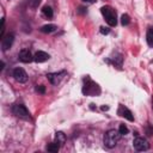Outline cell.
Wrapping results in <instances>:
<instances>
[{"label": "cell", "instance_id": "5b68a950", "mask_svg": "<svg viewBox=\"0 0 153 153\" xmlns=\"http://www.w3.org/2000/svg\"><path fill=\"white\" fill-rule=\"evenodd\" d=\"M12 112L14 116L17 117H22V118H27L30 116L29 110L23 105V104H14L12 106Z\"/></svg>", "mask_w": 153, "mask_h": 153}, {"label": "cell", "instance_id": "3957f363", "mask_svg": "<svg viewBox=\"0 0 153 153\" xmlns=\"http://www.w3.org/2000/svg\"><path fill=\"white\" fill-rule=\"evenodd\" d=\"M100 12L110 26H115L117 24V17H116V12L114 8H111L110 6H103L100 8Z\"/></svg>", "mask_w": 153, "mask_h": 153}, {"label": "cell", "instance_id": "d6986e66", "mask_svg": "<svg viewBox=\"0 0 153 153\" xmlns=\"http://www.w3.org/2000/svg\"><path fill=\"white\" fill-rule=\"evenodd\" d=\"M39 2H41V0H29V5L32 8H36L39 5Z\"/></svg>", "mask_w": 153, "mask_h": 153}, {"label": "cell", "instance_id": "7c38bea8", "mask_svg": "<svg viewBox=\"0 0 153 153\" xmlns=\"http://www.w3.org/2000/svg\"><path fill=\"white\" fill-rule=\"evenodd\" d=\"M60 145H61V143H59L57 141L51 142V143H49V145L47 146V151H48V152H51V153H56V152L60 149Z\"/></svg>", "mask_w": 153, "mask_h": 153}, {"label": "cell", "instance_id": "8992f818", "mask_svg": "<svg viewBox=\"0 0 153 153\" xmlns=\"http://www.w3.org/2000/svg\"><path fill=\"white\" fill-rule=\"evenodd\" d=\"M12 74H13V78H14L18 82H26V81H27V74H26V72H25L23 68H20V67L14 68Z\"/></svg>", "mask_w": 153, "mask_h": 153}, {"label": "cell", "instance_id": "e0dca14e", "mask_svg": "<svg viewBox=\"0 0 153 153\" xmlns=\"http://www.w3.org/2000/svg\"><path fill=\"white\" fill-rule=\"evenodd\" d=\"M129 22H130V19H129V16H128V14H123V16L121 17V23H122V25H128Z\"/></svg>", "mask_w": 153, "mask_h": 153}, {"label": "cell", "instance_id": "6da1fadb", "mask_svg": "<svg viewBox=\"0 0 153 153\" xmlns=\"http://www.w3.org/2000/svg\"><path fill=\"white\" fill-rule=\"evenodd\" d=\"M121 139V133L116 129H110L108 130L105 134H104V137H103V142H104V146L108 147V148H112L117 145V142L120 141Z\"/></svg>", "mask_w": 153, "mask_h": 153}, {"label": "cell", "instance_id": "2e32d148", "mask_svg": "<svg viewBox=\"0 0 153 153\" xmlns=\"http://www.w3.org/2000/svg\"><path fill=\"white\" fill-rule=\"evenodd\" d=\"M55 139H56V141H57L59 143H63V142H65V140H66V136H65V134H63V133L57 131V133H56V135H55Z\"/></svg>", "mask_w": 153, "mask_h": 153}, {"label": "cell", "instance_id": "8fae6325", "mask_svg": "<svg viewBox=\"0 0 153 153\" xmlns=\"http://www.w3.org/2000/svg\"><path fill=\"white\" fill-rule=\"evenodd\" d=\"M49 54H47L45 51H42V50H39V51H37L35 55H33V60L37 62V63H42V62H45V61H48L49 60Z\"/></svg>", "mask_w": 153, "mask_h": 153}, {"label": "cell", "instance_id": "44dd1931", "mask_svg": "<svg viewBox=\"0 0 153 153\" xmlns=\"http://www.w3.org/2000/svg\"><path fill=\"white\" fill-rule=\"evenodd\" d=\"M37 91H39L41 93H44V91H45V90H44V86H43V85L38 86V87H37Z\"/></svg>", "mask_w": 153, "mask_h": 153}, {"label": "cell", "instance_id": "ffe728a7", "mask_svg": "<svg viewBox=\"0 0 153 153\" xmlns=\"http://www.w3.org/2000/svg\"><path fill=\"white\" fill-rule=\"evenodd\" d=\"M100 32H102L103 35H106V33L110 32V29H109V27H105V26H102V27H100Z\"/></svg>", "mask_w": 153, "mask_h": 153}, {"label": "cell", "instance_id": "7a4b0ae2", "mask_svg": "<svg viewBox=\"0 0 153 153\" xmlns=\"http://www.w3.org/2000/svg\"><path fill=\"white\" fill-rule=\"evenodd\" d=\"M82 93L85 96H98L100 93V88H99L98 84H96L93 80H91L88 76H86L84 79Z\"/></svg>", "mask_w": 153, "mask_h": 153}, {"label": "cell", "instance_id": "4fadbf2b", "mask_svg": "<svg viewBox=\"0 0 153 153\" xmlns=\"http://www.w3.org/2000/svg\"><path fill=\"white\" fill-rule=\"evenodd\" d=\"M56 30V25L54 24H48V25H43L41 27V31L44 32V33H50V32H54Z\"/></svg>", "mask_w": 153, "mask_h": 153}, {"label": "cell", "instance_id": "9a60e30c", "mask_svg": "<svg viewBox=\"0 0 153 153\" xmlns=\"http://www.w3.org/2000/svg\"><path fill=\"white\" fill-rule=\"evenodd\" d=\"M42 12H43V14H44L47 18H51V17H53V10H51L50 6H44V7L42 8Z\"/></svg>", "mask_w": 153, "mask_h": 153}, {"label": "cell", "instance_id": "ba28073f", "mask_svg": "<svg viewBox=\"0 0 153 153\" xmlns=\"http://www.w3.org/2000/svg\"><path fill=\"white\" fill-rule=\"evenodd\" d=\"M117 114H118L120 116H122V117L127 118V120H128V121H130V122H133V121H134V116H133L131 111H130L127 106H124V105H122V104L118 106Z\"/></svg>", "mask_w": 153, "mask_h": 153}, {"label": "cell", "instance_id": "7402d4cb", "mask_svg": "<svg viewBox=\"0 0 153 153\" xmlns=\"http://www.w3.org/2000/svg\"><path fill=\"white\" fill-rule=\"evenodd\" d=\"M84 2H90V4H92V2H94V0H82Z\"/></svg>", "mask_w": 153, "mask_h": 153}, {"label": "cell", "instance_id": "9c48e42d", "mask_svg": "<svg viewBox=\"0 0 153 153\" xmlns=\"http://www.w3.org/2000/svg\"><path fill=\"white\" fill-rule=\"evenodd\" d=\"M65 75H66V72L62 71V72H59V73H49L47 76H48L49 81H50L53 85H57Z\"/></svg>", "mask_w": 153, "mask_h": 153}, {"label": "cell", "instance_id": "52a82bcc", "mask_svg": "<svg viewBox=\"0 0 153 153\" xmlns=\"http://www.w3.org/2000/svg\"><path fill=\"white\" fill-rule=\"evenodd\" d=\"M13 41H14V35L13 33H7L6 36H4L1 38V48H2V50L4 51L8 50L11 48Z\"/></svg>", "mask_w": 153, "mask_h": 153}, {"label": "cell", "instance_id": "5bb4252c", "mask_svg": "<svg viewBox=\"0 0 153 153\" xmlns=\"http://www.w3.org/2000/svg\"><path fill=\"white\" fill-rule=\"evenodd\" d=\"M146 39L149 47H153V27H149L147 30V35H146Z\"/></svg>", "mask_w": 153, "mask_h": 153}, {"label": "cell", "instance_id": "277c9868", "mask_svg": "<svg viewBox=\"0 0 153 153\" xmlns=\"http://www.w3.org/2000/svg\"><path fill=\"white\" fill-rule=\"evenodd\" d=\"M133 146H134V148H135L136 151H139V152H143V151H147V149L149 148L148 141H147L145 137H141V136H137V137L134 139Z\"/></svg>", "mask_w": 153, "mask_h": 153}, {"label": "cell", "instance_id": "30bf717a", "mask_svg": "<svg viewBox=\"0 0 153 153\" xmlns=\"http://www.w3.org/2000/svg\"><path fill=\"white\" fill-rule=\"evenodd\" d=\"M18 57H19V60H20L22 62H25V63H29V62H31V61L33 60L32 54H31L29 50H26V49L20 50V53H19Z\"/></svg>", "mask_w": 153, "mask_h": 153}, {"label": "cell", "instance_id": "ac0fdd59", "mask_svg": "<svg viewBox=\"0 0 153 153\" xmlns=\"http://www.w3.org/2000/svg\"><path fill=\"white\" fill-rule=\"evenodd\" d=\"M118 131L121 133V135H127L128 134V128L124 126V124H120V128H118Z\"/></svg>", "mask_w": 153, "mask_h": 153}]
</instances>
